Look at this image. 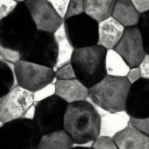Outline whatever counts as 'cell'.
Masks as SVG:
<instances>
[{"label":"cell","instance_id":"1","mask_svg":"<svg viewBox=\"0 0 149 149\" xmlns=\"http://www.w3.org/2000/svg\"><path fill=\"white\" fill-rule=\"evenodd\" d=\"M100 118L87 100L67 105L64 118V130L74 143L95 141L100 136Z\"/></svg>","mask_w":149,"mask_h":149},{"label":"cell","instance_id":"2","mask_svg":"<svg viewBox=\"0 0 149 149\" xmlns=\"http://www.w3.org/2000/svg\"><path fill=\"white\" fill-rule=\"evenodd\" d=\"M37 31L24 3H18L6 17L0 20V45L20 52Z\"/></svg>","mask_w":149,"mask_h":149},{"label":"cell","instance_id":"3","mask_svg":"<svg viewBox=\"0 0 149 149\" xmlns=\"http://www.w3.org/2000/svg\"><path fill=\"white\" fill-rule=\"evenodd\" d=\"M107 49L100 45L75 49L71 59L76 79L90 88L107 76Z\"/></svg>","mask_w":149,"mask_h":149},{"label":"cell","instance_id":"4","mask_svg":"<svg viewBox=\"0 0 149 149\" xmlns=\"http://www.w3.org/2000/svg\"><path fill=\"white\" fill-rule=\"evenodd\" d=\"M131 84L126 77L107 75L103 79L89 88L88 98L96 105L109 112L126 109Z\"/></svg>","mask_w":149,"mask_h":149},{"label":"cell","instance_id":"5","mask_svg":"<svg viewBox=\"0 0 149 149\" xmlns=\"http://www.w3.org/2000/svg\"><path fill=\"white\" fill-rule=\"evenodd\" d=\"M42 134L33 120L17 119L0 127V148L37 149Z\"/></svg>","mask_w":149,"mask_h":149},{"label":"cell","instance_id":"6","mask_svg":"<svg viewBox=\"0 0 149 149\" xmlns=\"http://www.w3.org/2000/svg\"><path fill=\"white\" fill-rule=\"evenodd\" d=\"M20 59L54 69L58 60V47L53 33L37 30L20 52Z\"/></svg>","mask_w":149,"mask_h":149},{"label":"cell","instance_id":"7","mask_svg":"<svg viewBox=\"0 0 149 149\" xmlns=\"http://www.w3.org/2000/svg\"><path fill=\"white\" fill-rule=\"evenodd\" d=\"M67 103L56 94L35 103L33 121L42 135L64 129V118Z\"/></svg>","mask_w":149,"mask_h":149},{"label":"cell","instance_id":"8","mask_svg":"<svg viewBox=\"0 0 149 149\" xmlns=\"http://www.w3.org/2000/svg\"><path fill=\"white\" fill-rule=\"evenodd\" d=\"M66 35L75 49L98 44L99 22L85 12L64 19Z\"/></svg>","mask_w":149,"mask_h":149},{"label":"cell","instance_id":"9","mask_svg":"<svg viewBox=\"0 0 149 149\" xmlns=\"http://www.w3.org/2000/svg\"><path fill=\"white\" fill-rule=\"evenodd\" d=\"M14 72L17 86L32 93L52 82L55 78L52 68L23 59L14 63Z\"/></svg>","mask_w":149,"mask_h":149},{"label":"cell","instance_id":"10","mask_svg":"<svg viewBox=\"0 0 149 149\" xmlns=\"http://www.w3.org/2000/svg\"><path fill=\"white\" fill-rule=\"evenodd\" d=\"M33 93L19 86H14L0 102V127L10 121L21 119L34 104Z\"/></svg>","mask_w":149,"mask_h":149},{"label":"cell","instance_id":"11","mask_svg":"<svg viewBox=\"0 0 149 149\" xmlns=\"http://www.w3.org/2000/svg\"><path fill=\"white\" fill-rule=\"evenodd\" d=\"M113 49L122 56L130 67L139 66L147 54L141 31L137 26L127 27Z\"/></svg>","mask_w":149,"mask_h":149},{"label":"cell","instance_id":"12","mask_svg":"<svg viewBox=\"0 0 149 149\" xmlns=\"http://www.w3.org/2000/svg\"><path fill=\"white\" fill-rule=\"evenodd\" d=\"M24 4L38 31L53 33L64 23V18L46 0H26Z\"/></svg>","mask_w":149,"mask_h":149},{"label":"cell","instance_id":"13","mask_svg":"<svg viewBox=\"0 0 149 149\" xmlns=\"http://www.w3.org/2000/svg\"><path fill=\"white\" fill-rule=\"evenodd\" d=\"M131 118L149 116V79H141L131 85L126 109Z\"/></svg>","mask_w":149,"mask_h":149},{"label":"cell","instance_id":"14","mask_svg":"<svg viewBox=\"0 0 149 149\" xmlns=\"http://www.w3.org/2000/svg\"><path fill=\"white\" fill-rule=\"evenodd\" d=\"M100 118V136L113 139L118 134L122 132L130 124L131 117L126 110L120 112L105 111Z\"/></svg>","mask_w":149,"mask_h":149},{"label":"cell","instance_id":"15","mask_svg":"<svg viewBox=\"0 0 149 149\" xmlns=\"http://www.w3.org/2000/svg\"><path fill=\"white\" fill-rule=\"evenodd\" d=\"M126 27L113 16L99 22L98 45L107 50L113 49L121 38Z\"/></svg>","mask_w":149,"mask_h":149},{"label":"cell","instance_id":"16","mask_svg":"<svg viewBox=\"0 0 149 149\" xmlns=\"http://www.w3.org/2000/svg\"><path fill=\"white\" fill-rule=\"evenodd\" d=\"M55 85V94L64 100L67 104L86 100L88 98L89 88L77 79L69 80L57 79Z\"/></svg>","mask_w":149,"mask_h":149},{"label":"cell","instance_id":"17","mask_svg":"<svg viewBox=\"0 0 149 149\" xmlns=\"http://www.w3.org/2000/svg\"><path fill=\"white\" fill-rule=\"evenodd\" d=\"M119 149H149V137L131 124L113 139Z\"/></svg>","mask_w":149,"mask_h":149},{"label":"cell","instance_id":"18","mask_svg":"<svg viewBox=\"0 0 149 149\" xmlns=\"http://www.w3.org/2000/svg\"><path fill=\"white\" fill-rule=\"evenodd\" d=\"M112 16L126 28L137 26L141 18V13L130 0H117Z\"/></svg>","mask_w":149,"mask_h":149},{"label":"cell","instance_id":"19","mask_svg":"<svg viewBox=\"0 0 149 149\" xmlns=\"http://www.w3.org/2000/svg\"><path fill=\"white\" fill-rule=\"evenodd\" d=\"M53 36L58 47V60L53 69L55 71L62 65L71 62L75 48L73 47L66 35L64 23L53 32Z\"/></svg>","mask_w":149,"mask_h":149},{"label":"cell","instance_id":"20","mask_svg":"<svg viewBox=\"0 0 149 149\" xmlns=\"http://www.w3.org/2000/svg\"><path fill=\"white\" fill-rule=\"evenodd\" d=\"M73 141L64 130L42 135L37 149H72Z\"/></svg>","mask_w":149,"mask_h":149},{"label":"cell","instance_id":"21","mask_svg":"<svg viewBox=\"0 0 149 149\" xmlns=\"http://www.w3.org/2000/svg\"><path fill=\"white\" fill-rule=\"evenodd\" d=\"M107 75L113 77H127L130 66L114 49L107 50L105 58Z\"/></svg>","mask_w":149,"mask_h":149},{"label":"cell","instance_id":"22","mask_svg":"<svg viewBox=\"0 0 149 149\" xmlns=\"http://www.w3.org/2000/svg\"><path fill=\"white\" fill-rule=\"evenodd\" d=\"M117 0H85V13L100 22L112 16Z\"/></svg>","mask_w":149,"mask_h":149},{"label":"cell","instance_id":"23","mask_svg":"<svg viewBox=\"0 0 149 149\" xmlns=\"http://www.w3.org/2000/svg\"><path fill=\"white\" fill-rule=\"evenodd\" d=\"M16 86L17 83L14 72V63L0 59V99Z\"/></svg>","mask_w":149,"mask_h":149},{"label":"cell","instance_id":"24","mask_svg":"<svg viewBox=\"0 0 149 149\" xmlns=\"http://www.w3.org/2000/svg\"><path fill=\"white\" fill-rule=\"evenodd\" d=\"M137 27L141 31L146 53L149 54V10L141 14V18Z\"/></svg>","mask_w":149,"mask_h":149},{"label":"cell","instance_id":"25","mask_svg":"<svg viewBox=\"0 0 149 149\" xmlns=\"http://www.w3.org/2000/svg\"><path fill=\"white\" fill-rule=\"evenodd\" d=\"M57 81V79L54 78L53 81L49 83L48 85L45 86L44 87L38 89V91L34 92L33 93V98H34V102L37 103V102H39V101H42L44 100H46L53 95H55V93H56V83Z\"/></svg>","mask_w":149,"mask_h":149},{"label":"cell","instance_id":"26","mask_svg":"<svg viewBox=\"0 0 149 149\" xmlns=\"http://www.w3.org/2000/svg\"><path fill=\"white\" fill-rule=\"evenodd\" d=\"M54 75H55V78L59 80H69V79H76V74H75L74 69L71 62L55 70Z\"/></svg>","mask_w":149,"mask_h":149},{"label":"cell","instance_id":"27","mask_svg":"<svg viewBox=\"0 0 149 149\" xmlns=\"http://www.w3.org/2000/svg\"><path fill=\"white\" fill-rule=\"evenodd\" d=\"M84 8H85V0H70L65 18H68L84 13L85 12Z\"/></svg>","mask_w":149,"mask_h":149},{"label":"cell","instance_id":"28","mask_svg":"<svg viewBox=\"0 0 149 149\" xmlns=\"http://www.w3.org/2000/svg\"><path fill=\"white\" fill-rule=\"evenodd\" d=\"M130 124L149 137V116L146 118H131Z\"/></svg>","mask_w":149,"mask_h":149},{"label":"cell","instance_id":"29","mask_svg":"<svg viewBox=\"0 0 149 149\" xmlns=\"http://www.w3.org/2000/svg\"><path fill=\"white\" fill-rule=\"evenodd\" d=\"M14 0H0V20L10 15L17 6Z\"/></svg>","mask_w":149,"mask_h":149},{"label":"cell","instance_id":"30","mask_svg":"<svg viewBox=\"0 0 149 149\" xmlns=\"http://www.w3.org/2000/svg\"><path fill=\"white\" fill-rule=\"evenodd\" d=\"M93 149H119L114 141L110 138L99 137L94 141Z\"/></svg>","mask_w":149,"mask_h":149},{"label":"cell","instance_id":"31","mask_svg":"<svg viewBox=\"0 0 149 149\" xmlns=\"http://www.w3.org/2000/svg\"><path fill=\"white\" fill-rule=\"evenodd\" d=\"M59 14V16L63 18H65L68 4L70 3V0H46Z\"/></svg>","mask_w":149,"mask_h":149},{"label":"cell","instance_id":"32","mask_svg":"<svg viewBox=\"0 0 149 149\" xmlns=\"http://www.w3.org/2000/svg\"><path fill=\"white\" fill-rule=\"evenodd\" d=\"M127 80L129 81V83L132 85L135 82H137L138 80H140L141 79H142L141 76V72L139 66H135V67H131L127 77Z\"/></svg>","mask_w":149,"mask_h":149},{"label":"cell","instance_id":"33","mask_svg":"<svg viewBox=\"0 0 149 149\" xmlns=\"http://www.w3.org/2000/svg\"><path fill=\"white\" fill-rule=\"evenodd\" d=\"M136 10L141 13H145L149 10V0H130Z\"/></svg>","mask_w":149,"mask_h":149},{"label":"cell","instance_id":"34","mask_svg":"<svg viewBox=\"0 0 149 149\" xmlns=\"http://www.w3.org/2000/svg\"><path fill=\"white\" fill-rule=\"evenodd\" d=\"M139 67L141 72L142 79H149V54H146L145 58H143Z\"/></svg>","mask_w":149,"mask_h":149},{"label":"cell","instance_id":"35","mask_svg":"<svg viewBox=\"0 0 149 149\" xmlns=\"http://www.w3.org/2000/svg\"><path fill=\"white\" fill-rule=\"evenodd\" d=\"M35 112H36V107H35V103L31 106L28 110L25 112L24 115L23 116L24 119H26V120H34V117H35Z\"/></svg>","mask_w":149,"mask_h":149},{"label":"cell","instance_id":"36","mask_svg":"<svg viewBox=\"0 0 149 149\" xmlns=\"http://www.w3.org/2000/svg\"><path fill=\"white\" fill-rule=\"evenodd\" d=\"M94 141L84 142V143H73V148H93Z\"/></svg>","mask_w":149,"mask_h":149},{"label":"cell","instance_id":"37","mask_svg":"<svg viewBox=\"0 0 149 149\" xmlns=\"http://www.w3.org/2000/svg\"><path fill=\"white\" fill-rule=\"evenodd\" d=\"M15 2H17V3H24L26 0H14Z\"/></svg>","mask_w":149,"mask_h":149},{"label":"cell","instance_id":"38","mask_svg":"<svg viewBox=\"0 0 149 149\" xmlns=\"http://www.w3.org/2000/svg\"><path fill=\"white\" fill-rule=\"evenodd\" d=\"M0 59H3V58H2V57H1V55H0Z\"/></svg>","mask_w":149,"mask_h":149},{"label":"cell","instance_id":"39","mask_svg":"<svg viewBox=\"0 0 149 149\" xmlns=\"http://www.w3.org/2000/svg\"><path fill=\"white\" fill-rule=\"evenodd\" d=\"M0 149H3V148H0Z\"/></svg>","mask_w":149,"mask_h":149},{"label":"cell","instance_id":"40","mask_svg":"<svg viewBox=\"0 0 149 149\" xmlns=\"http://www.w3.org/2000/svg\"><path fill=\"white\" fill-rule=\"evenodd\" d=\"M0 102H1V99H0Z\"/></svg>","mask_w":149,"mask_h":149}]
</instances>
